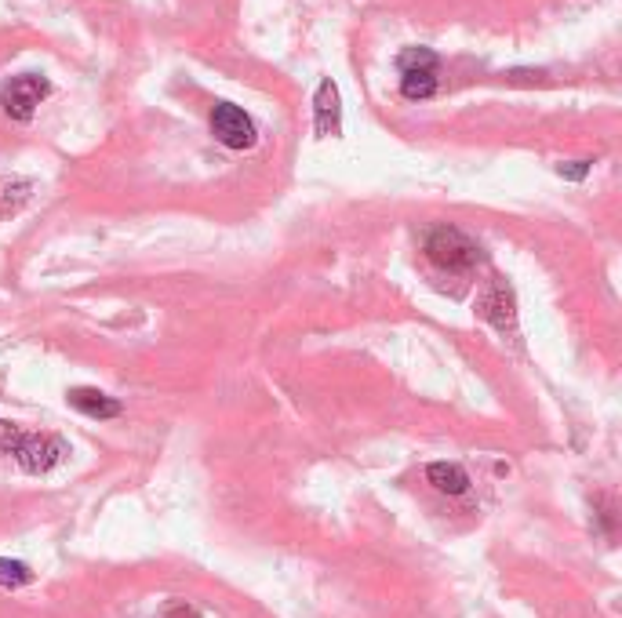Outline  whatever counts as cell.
Listing matches in <instances>:
<instances>
[{
    "label": "cell",
    "instance_id": "1",
    "mask_svg": "<svg viewBox=\"0 0 622 618\" xmlns=\"http://www.w3.org/2000/svg\"><path fill=\"white\" fill-rule=\"evenodd\" d=\"M426 255H430L433 266H441L448 273H462L477 266L481 248H477V240H470L462 230H455V226H437L426 237Z\"/></svg>",
    "mask_w": 622,
    "mask_h": 618
},
{
    "label": "cell",
    "instance_id": "2",
    "mask_svg": "<svg viewBox=\"0 0 622 618\" xmlns=\"http://www.w3.org/2000/svg\"><path fill=\"white\" fill-rule=\"evenodd\" d=\"M211 135H215L222 146H230V150H251L255 139H259L251 117L241 106H233V102H219V106L211 110Z\"/></svg>",
    "mask_w": 622,
    "mask_h": 618
},
{
    "label": "cell",
    "instance_id": "3",
    "mask_svg": "<svg viewBox=\"0 0 622 618\" xmlns=\"http://www.w3.org/2000/svg\"><path fill=\"white\" fill-rule=\"evenodd\" d=\"M44 95H48V80L26 73V77H15L4 84V91H0V106L8 110V117L30 120L33 113H37V106L44 102Z\"/></svg>",
    "mask_w": 622,
    "mask_h": 618
},
{
    "label": "cell",
    "instance_id": "4",
    "mask_svg": "<svg viewBox=\"0 0 622 618\" xmlns=\"http://www.w3.org/2000/svg\"><path fill=\"white\" fill-rule=\"evenodd\" d=\"M477 317L488 320V324L499 328V331H517V299H513L510 284L492 280L488 291L477 299Z\"/></svg>",
    "mask_w": 622,
    "mask_h": 618
},
{
    "label": "cell",
    "instance_id": "5",
    "mask_svg": "<svg viewBox=\"0 0 622 618\" xmlns=\"http://www.w3.org/2000/svg\"><path fill=\"white\" fill-rule=\"evenodd\" d=\"M62 455H66V448L55 437H22L19 448H15V459L26 473H48V469L59 466Z\"/></svg>",
    "mask_w": 622,
    "mask_h": 618
},
{
    "label": "cell",
    "instance_id": "6",
    "mask_svg": "<svg viewBox=\"0 0 622 618\" xmlns=\"http://www.w3.org/2000/svg\"><path fill=\"white\" fill-rule=\"evenodd\" d=\"M313 113H317V135H321V139H328V135H339V128H342V102H339V88H335V80H321L317 99H313Z\"/></svg>",
    "mask_w": 622,
    "mask_h": 618
},
{
    "label": "cell",
    "instance_id": "7",
    "mask_svg": "<svg viewBox=\"0 0 622 618\" xmlns=\"http://www.w3.org/2000/svg\"><path fill=\"white\" fill-rule=\"evenodd\" d=\"M70 404L77 411H84L88 419H117L121 415V400H113L110 393H102V389H70L66 393Z\"/></svg>",
    "mask_w": 622,
    "mask_h": 618
},
{
    "label": "cell",
    "instance_id": "8",
    "mask_svg": "<svg viewBox=\"0 0 622 618\" xmlns=\"http://www.w3.org/2000/svg\"><path fill=\"white\" fill-rule=\"evenodd\" d=\"M426 480H430L441 495H466V491H470V477H466V469L455 466V462H430Z\"/></svg>",
    "mask_w": 622,
    "mask_h": 618
},
{
    "label": "cell",
    "instance_id": "9",
    "mask_svg": "<svg viewBox=\"0 0 622 618\" xmlns=\"http://www.w3.org/2000/svg\"><path fill=\"white\" fill-rule=\"evenodd\" d=\"M433 91H437V77L433 70H401V95L404 99H430Z\"/></svg>",
    "mask_w": 622,
    "mask_h": 618
},
{
    "label": "cell",
    "instance_id": "10",
    "mask_svg": "<svg viewBox=\"0 0 622 618\" xmlns=\"http://www.w3.org/2000/svg\"><path fill=\"white\" fill-rule=\"evenodd\" d=\"M26 582H33V571L26 568L22 560L0 557V586H4V589H19V586H26Z\"/></svg>",
    "mask_w": 622,
    "mask_h": 618
},
{
    "label": "cell",
    "instance_id": "11",
    "mask_svg": "<svg viewBox=\"0 0 622 618\" xmlns=\"http://www.w3.org/2000/svg\"><path fill=\"white\" fill-rule=\"evenodd\" d=\"M397 66L401 70H437V55L430 48H404Z\"/></svg>",
    "mask_w": 622,
    "mask_h": 618
},
{
    "label": "cell",
    "instance_id": "12",
    "mask_svg": "<svg viewBox=\"0 0 622 618\" xmlns=\"http://www.w3.org/2000/svg\"><path fill=\"white\" fill-rule=\"evenodd\" d=\"M19 440H22V433L11 422H4L0 419V455H15V448H19Z\"/></svg>",
    "mask_w": 622,
    "mask_h": 618
},
{
    "label": "cell",
    "instance_id": "13",
    "mask_svg": "<svg viewBox=\"0 0 622 618\" xmlns=\"http://www.w3.org/2000/svg\"><path fill=\"white\" fill-rule=\"evenodd\" d=\"M590 164H593V160H572V164H561V168H557V175H561V179L579 182V179H586V175H590Z\"/></svg>",
    "mask_w": 622,
    "mask_h": 618
}]
</instances>
